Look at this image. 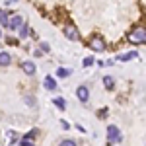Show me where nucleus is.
<instances>
[{"mask_svg":"<svg viewBox=\"0 0 146 146\" xmlns=\"http://www.w3.org/2000/svg\"><path fill=\"white\" fill-rule=\"evenodd\" d=\"M129 41H131V43H136V45L144 43V41H146V31H144V27H138V29H135L133 33L129 35Z\"/></svg>","mask_w":146,"mask_h":146,"instance_id":"1","label":"nucleus"},{"mask_svg":"<svg viewBox=\"0 0 146 146\" xmlns=\"http://www.w3.org/2000/svg\"><path fill=\"white\" fill-rule=\"evenodd\" d=\"M107 136H109V144H113V142H121V135H119V129L115 127V125H109L107 127Z\"/></svg>","mask_w":146,"mask_h":146,"instance_id":"2","label":"nucleus"},{"mask_svg":"<svg viewBox=\"0 0 146 146\" xmlns=\"http://www.w3.org/2000/svg\"><path fill=\"white\" fill-rule=\"evenodd\" d=\"M90 47L94 49V51H98V53H101V51H105V47H107V43L101 39V37H94L90 41Z\"/></svg>","mask_w":146,"mask_h":146,"instance_id":"3","label":"nucleus"},{"mask_svg":"<svg viewBox=\"0 0 146 146\" xmlns=\"http://www.w3.org/2000/svg\"><path fill=\"white\" fill-rule=\"evenodd\" d=\"M64 35H66L70 41H78V29L74 27V25H64Z\"/></svg>","mask_w":146,"mask_h":146,"instance_id":"4","label":"nucleus"},{"mask_svg":"<svg viewBox=\"0 0 146 146\" xmlns=\"http://www.w3.org/2000/svg\"><path fill=\"white\" fill-rule=\"evenodd\" d=\"M76 96H78V100L82 101V103H86L88 98H90V90H88L86 86H80L78 90H76Z\"/></svg>","mask_w":146,"mask_h":146,"instance_id":"5","label":"nucleus"},{"mask_svg":"<svg viewBox=\"0 0 146 146\" xmlns=\"http://www.w3.org/2000/svg\"><path fill=\"white\" fill-rule=\"evenodd\" d=\"M23 20L20 18V16H14V18H10L8 20V23H6V27H10V29H16V27H20V23H22Z\"/></svg>","mask_w":146,"mask_h":146,"instance_id":"6","label":"nucleus"},{"mask_svg":"<svg viewBox=\"0 0 146 146\" xmlns=\"http://www.w3.org/2000/svg\"><path fill=\"white\" fill-rule=\"evenodd\" d=\"M22 70L25 72V74L33 76V74H35V64H33V62H22Z\"/></svg>","mask_w":146,"mask_h":146,"instance_id":"7","label":"nucleus"},{"mask_svg":"<svg viewBox=\"0 0 146 146\" xmlns=\"http://www.w3.org/2000/svg\"><path fill=\"white\" fill-rule=\"evenodd\" d=\"M10 62H12V58L8 53H0V66H8Z\"/></svg>","mask_w":146,"mask_h":146,"instance_id":"8","label":"nucleus"},{"mask_svg":"<svg viewBox=\"0 0 146 146\" xmlns=\"http://www.w3.org/2000/svg\"><path fill=\"white\" fill-rule=\"evenodd\" d=\"M135 56H138V53H135V51H133V53H125V55L119 56V60H121V62H127V60H133Z\"/></svg>","mask_w":146,"mask_h":146,"instance_id":"9","label":"nucleus"},{"mask_svg":"<svg viewBox=\"0 0 146 146\" xmlns=\"http://www.w3.org/2000/svg\"><path fill=\"white\" fill-rule=\"evenodd\" d=\"M70 72H72L70 68H58V70H56V76H58V78H68Z\"/></svg>","mask_w":146,"mask_h":146,"instance_id":"10","label":"nucleus"},{"mask_svg":"<svg viewBox=\"0 0 146 146\" xmlns=\"http://www.w3.org/2000/svg\"><path fill=\"white\" fill-rule=\"evenodd\" d=\"M45 86H47V90H56V82L51 76H47L45 78Z\"/></svg>","mask_w":146,"mask_h":146,"instance_id":"11","label":"nucleus"},{"mask_svg":"<svg viewBox=\"0 0 146 146\" xmlns=\"http://www.w3.org/2000/svg\"><path fill=\"white\" fill-rule=\"evenodd\" d=\"M20 35H22V37H27V35H29V27H27V23H20Z\"/></svg>","mask_w":146,"mask_h":146,"instance_id":"12","label":"nucleus"},{"mask_svg":"<svg viewBox=\"0 0 146 146\" xmlns=\"http://www.w3.org/2000/svg\"><path fill=\"white\" fill-rule=\"evenodd\" d=\"M53 103H55L58 109H64V107H66V101L62 100V98H55V100H53Z\"/></svg>","mask_w":146,"mask_h":146,"instance_id":"13","label":"nucleus"},{"mask_svg":"<svg viewBox=\"0 0 146 146\" xmlns=\"http://www.w3.org/2000/svg\"><path fill=\"white\" fill-rule=\"evenodd\" d=\"M103 84H105V88H109V90H111L115 82H113V78H111V76H105V78H103Z\"/></svg>","mask_w":146,"mask_h":146,"instance_id":"14","label":"nucleus"},{"mask_svg":"<svg viewBox=\"0 0 146 146\" xmlns=\"http://www.w3.org/2000/svg\"><path fill=\"white\" fill-rule=\"evenodd\" d=\"M0 23H2V25L8 23V14H6L4 10H0Z\"/></svg>","mask_w":146,"mask_h":146,"instance_id":"15","label":"nucleus"},{"mask_svg":"<svg viewBox=\"0 0 146 146\" xmlns=\"http://www.w3.org/2000/svg\"><path fill=\"white\" fill-rule=\"evenodd\" d=\"M58 146H78V144H76V140H62Z\"/></svg>","mask_w":146,"mask_h":146,"instance_id":"16","label":"nucleus"},{"mask_svg":"<svg viewBox=\"0 0 146 146\" xmlns=\"http://www.w3.org/2000/svg\"><path fill=\"white\" fill-rule=\"evenodd\" d=\"M22 146H35V144H33V140H31V138H23Z\"/></svg>","mask_w":146,"mask_h":146,"instance_id":"17","label":"nucleus"},{"mask_svg":"<svg viewBox=\"0 0 146 146\" xmlns=\"http://www.w3.org/2000/svg\"><path fill=\"white\" fill-rule=\"evenodd\" d=\"M33 136H37V129H33V131H29V133L25 135V138H33Z\"/></svg>","mask_w":146,"mask_h":146,"instance_id":"18","label":"nucleus"},{"mask_svg":"<svg viewBox=\"0 0 146 146\" xmlns=\"http://www.w3.org/2000/svg\"><path fill=\"white\" fill-rule=\"evenodd\" d=\"M25 103L31 105V107H35V100H33V98H25Z\"/></svg>","mask_w":146,"mask_h":146,"instance_id":"19","label":"nucleus"},{"mask_svg":"<svg viewBox=\"0 0 146 146\" xmlns=\"http://www.w3.org/2000/svg\"><path fill=\"white\" fill-rule=\"evenodd\" d=\"M92 62H94V58H84V66H90Z\"/></svg>","mask_w":146,"mask_h":146,"instance_id":"20","label":"nucleus"},{"mask_svg":"<svg viewBox=\"0 0 146 146\" xmlns=\"http://www.w3.org/2000/svg\"><path fill=\"white\" fill-rule=\"evenodd\" d=\"M41 51H45V53H47V51H49V45H47V43H41Z\"/></svg>","mask_w":146,"mask_h":146,"instance_id":"21","label":"nucleus"},{"mask_svg":"<svg viewBox=\"0 0 146 146\" xmlns=\"http://www.w3.org/2000/svg\"><path fill=\"white\" fill-rule=\"evenodd\" d=\"M98 115H100V117H105V115H107V109H101V111L98 113Z\"/></svg>","mask_w":146,"mask_h":146,"instance_id":"22","label":"nucleus"},{"mask_svg":"<svg viewBox=\"0 0 146 146\" xmlns=\"http://www.w3.org/2000/svg\"><path fill=\"white\" fill-rule=\"evenodd\" d=\"M0 35H2V31H0Z\"/></svg>","mask_w":146,"mask_h":146,"instance_id":"23","label":"nucleus"}]
</instances>
